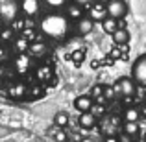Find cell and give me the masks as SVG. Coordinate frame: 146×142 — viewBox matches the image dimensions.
Listing matches in <instances>:
<instances>
[{"label": "cell", "instance_id": "52a82bcc", "mask_svg": "<svg viewBox=\"0 0 146 142\" xmlns=\"http://www.w3.org/2000/svg\"><path fill=\"white\" fill-rule=\"evenodd\" d=\"M89 17L93 18V20H100L102 22L104 18L107 17V11H106V4L102 2H96V4H91V11H89Z\"/></svg>", "mask_w": 146, "mask_h": 142}, {"label": "cell", "instance_id": "9a60e30c", "mask_svg": "<svg viewBox=\"0 0 146 142\" xmlns=\"http://www.w3.org/2000/svg\"><path fill=\"white\" fill-rule=\"evenodd\" d=\"M41 2L48 9H63V7H67L68 0H41Z\"/></svg>", "mask_w": 146, "mask_h": 142}, {"label": "cell", "instance_id": "7a4b0ae2", "mask_svg": "<svg viewBox=\"0 0 146 142\" xmlns=\"http://www.w3.org/2000/svg\"><path fill=\"white\" fill-rule=\"evenodd\" d=\"M19 13H21V7L15 0H0V22L11 24L19 18Z\"/></svg>", "mask_w": 146, "mask_h": 142}, {"label": "cell", "instance_id": "2e32d148", "mask_svg": "<svg viewBox=\"0 0 146 142\" xmlns=\"http://www.w3.org/2000/svg\"><path fill=\"white\" fill-rule=\"evenodd\" d=\"M26 92V85L24 83H15V85L9 87V96L11 98H22Z\"/></svg>", "mask_w": 146, "mask_h": 142}, {"label": "cell", "instance_id": "8992f818", "mask_svg": "<svg viewBox=\"0 0 146 142\" xmlns=\"http://www.w3.org/2000/svg\"><path fill=\"white\" fill-rule=\"evenodd\" d=\"M19 7L21 13H24V17H35L41 11V0H21Z\"/></svg>", "mask_w": 146, "mask_h": 142}, {"label": "cell", "instance_id": "1f68e13d", "mask_svg": "<svg viewBox=\"0 0 146 142\" xmlns=\"http://www.w3.org/2000/svg\"><path fill=\"white\" fill-rule=\"evenodd\" d=\"M141 114H143V116H144V118H146V105H144V107H143V109H141Z\"/></svg>", "mask_w": 146, "mask_h": 142}, {"label": "cell", "instance_id": "6da1fadb", "mask_svg": "<svg viewBox=\"0 0 146 142\" xmlns=\"http://www.w3.org/2000/svg\"><path fill=\"white\" fill-rule=\"evenodd\" d=\"M39 30L48 39H65L70 30V18L63 13H46L39 22Z\"/></svg>", "mask_w": 146, "mask_h": 142}, {"label": "cell", "instance_id": "f546056e", "mask_svg": "<svg viewBox=\"0 0 146 142\" xmlns=\"http://www.w3.org/2000/svg\"><path fill=\"white\" fill-rule=\"evenodd\" d=\"M82 57H83V52H78V53H74V61H82Z\"/></svg>", "mask_w": 146, "mask_h": 142}, {"label": "cell", "instance_id": "836d02e7", "mask_svg": "<svg viewBox=\"0 0 146 142\" xmlns=\"http://www.w3.org/2000/svg\"><path fill=\"white\" fill-rule=\"evenodd\" d=\"M82 142H93V140H91V139H83Z\"/></svg>", "mask_w": 146, "mask_h": 142}, {"label": "cell", "instance_id": "4fadbf2b", "mask_svg": "<svg viewBox=\"0 0 146 142\" xmlns=\"http://www.w3.org/2000/svg\"><path fill=\"white\" fill-rule=\"evenodd\" d=\"M117 28H118V20H117V18H113V17H109V15H107V17L102 20V30H104L106 33H109V35H111V33H113Z\"/></svg>", "mask_w": 146, "mask_h": 142}, {"label": "cell", "instance_id": "83f0119b", "mask_svg": "<svg viewBox=\"0 0 146 142\" xmlns=\"http://www.w3.org/2000/svg\"><path fill=\"white\" fill-rule=\"evenodd\" d=\"M74 4H78V6H82V7H87V6H91L93 2H96V0H72Z\"/></svg>", "mask_w": 146, "mask_h": 142}, {"label": "cell", "instance_id": "d4e9b609", "mask_svg": "<svg viewBox=\"0 0 146 142\" xmlns=\"http://www.w3.org/2000/svg\"><path fill=\"white\" fill-rule=\"evenodd\" d=\"M91 113H93L94 116L104 114V105H102V103H100V105H94V103H93V107H91Z\"/></svg>", "mask_w": 146, "mask_h": 142}, {"label": "cell", "instance_id": "4316f807", "mask_svg": "<svg viewBox=\"0 0 146 142\" xmlns=\"http://www.w3.org/2000/svg\"><path fill=\"white\" fill-rule=\"evenodd\" d=\"M56 140H59V142H65V140H67V135H65V131H63V127H61V129H56Z\"/></svg>", "mask_w": 146, "mask_h": 142}, {"label": "cell", "instance_id": "30bf717a", "mask_svg": "<svg viewBox=\"0 0 146 142\" xmlns=\"http://www.w3.org/2000/svg\"><path fill=\"white\" fill-rule=\"evenodd\" d=\"M111 37H113V41H115V44H128L129 43V32L126 28H117L113 33H111Z\"/></svg>", "mask_w": 146, "mask_h": 142}, {"label": "cell", "instance_id": "d590c367", "mask_svg": "<svg viewBox=\"0 0 146 142\" xmlns=\"http://www.w3.org/2000/svg\"><path fill=\"white\" fill-rule=\"evenodd\" d=\"M144 142H146V133H144Z\"/></svg>", "mask_w": 146, "mask_h": 142}, {"label": "cell", "instance_id": "4dcf8cb0", "mask_svg": "<svg viewBox=\"0 0 146 142\" xmlns=\"http://www.w3.org/2000/svg\"><path fill=\"white\" fill-rule=\"evenodd\" d=\"M106 142H118V140H117V137H115V135H111V137H107V139H106Z\"/></svg>", "mask_w": 146, "mask_h": 142}, {"label": "cell", "instance_id": "e0dca14e", "mask_svg": "<svg viewBox=\"0 0 146 142\" xmlns=\"http://www.w3.org/2000/svg\"><path fill=\"white\" fill-rule=\"evenodd\" d=\"M30 52L33 53V55H44V53L48 52V46L44 43H41V41H37V43H33V44H30Z\"/></svg>", "mask_w": 146, "mask_h": 142}, {"label": "cell", "instance_id": "d6986e66", "mask_svg": "<svg viewBox=\"0 0 146 142\" xmlns=\"http://www.w3.org/2000/svg\"><path fill=\"white\" fill-rule=\"evenodd\" d=\"M124 133H126V137H135L139 133L137 122H124Z\"/></svg>", "mask_w": 146, "mask_h": 142}, {"label": "cell", "instance_id": "ac0fdd59", "mask_svg": "<svg viewBox=\"0 0 146 142\" xmlns=\"http://www.w3.org/2000/svg\"><path fill=\"white\" fill-rule=\"evenodd\" d=\"M67 124H68V114L65 113V111L56 113V116H54V125H56V127H65Z\"/></svg>", "mask_w": 146, "mask_h": 142}, {"label": "cell", "instance_id": "cb8c5ba5", "mask_svg": "<svg viewBox=\"0 0 146 142\" xmlns=\"http://www.w3.org/2000/svg\"><path fill=\"white\" fill-rule=\"evenodd\" d=\"M104 98L106 100H113L115 98V89L113 87H104Z\"/></svg>", "mask_w": 146, "mask_h": 142}, {"label": "cell", "instance_id": "603a6c76", "mask_svg": "<svg viewBox=\"0 0 146 142\" xmlns=\"http://www.w3.org/2000/svg\"><path fill=\"white\" fill-rule=\"evenodd\" d=\"M89 96H91V98H93V100H98L100 96H104V85H94Z\"/></svg>", "mask_w": 146, "mask_h": 142}, {"label": "cell", "instance_id": "ffe728a7", "mask_svg": "<svg viewBox=\"0 0 146 142\" xmlns=\"http://www.w3.org/2000/svg\"><path fill=\"white\" fill-rule=\"evenodd\" d=\"M52 78V68L50 67H41L37 68V79L39 81H46V79Z\"/></svg>", "mask_w": 146, "mask_h": 142}, {"label": "cell", "instance_id": "7c38bea8", "mask_svg": "<svg viewBox=\"0 0 146 142\" xmlns=\"http://www.w3.org/2000/svg\"><path fill=\"white\" fill-rule=\"evenodd\" d=\"M67 17L70 18V20H80V18L83 17V7L78 6V4H67Z\"/></svg>", "mask_w": 146, "mask_h": 142}, {"label": "cell", "instance_id": "ba28073f", "mask_svg": "<svg viewBox=\"0 0 146 142\" xmlns=\"http://www.w3.org/2000/svg\"><path fill=\"white\" fill-rule=\"evenodd\" d=\"M93 103H94V100L91 98V96H87V94H82V96H78V98L74 100V107L80 111V113H85V111H91Z\"/></svg>", "mask_w": 146, "mask_h": 142}, {"label": "cell", "instance_id": "5b68a950", "mask_svg": "<svg viewBox=\"0 0 146 142\" xmlns=\"http://www.w3.org/2000/svg\"><path fill=\"white\" fill-rule=\"evenodd\" d=\"M106 11L109 17L113 18H124L126 13H128V6H126L124 0H109V2L106 4Z\"/></svg>", "mask_w": 146, "mask_h": 142}, {"label": "cell", "instance_id": "3957f363", "mask_svg": "<svg viewBox=\"0 0 146 142\" xmlns=\"http://www.w3.org/2000/svg\"><path fill=\"white\" fill-rule=\"evenodd\" d=\"M115 94L122 96V98H131L137 90V83L133 81V78H118L113 85Z\"/></svg>", "mask_w": 146, "mask_h": 142}, {"label": "cell", "instance_id": "277c9868", "mask_svg": "<svg viewBox=\"0 0 146 142\" xmlns=\"http://www.w3.org/2000/svg\"><path fill=\"white\" fill-rule=\"evenodd\" d=\"M131 78L137 85L146 87V53L141 55L131 67Z\"/></svg>", "mask_w": 146, "mask_h": 142}, {"label": "cell", "instance_id": "484cf974", "mask_svg": "<svg viewBox=\"0 0 146 142\" xmlns=\"http://www.w3.org/2000/svg\"><path fill=\"white\" fill-rule=\"evenodd\" d=\"M0 37H2L4 41H9L11 37H13V28H7V30H4V32L0 33Z\"/></svg>", "mask_w": 146, "mask_h": 142}, {"label": "cell", "instance_id": "e575fe53", "mask_svg": "<svg viewBox=\"0 0 146 142\" xmlns=\"http://www.w3.org/2000/svg\"><path fill=\"white\" fill-rule=\"evenodd\" d=\"M93 142H106V140H93Z\"/></svg>", "mask_w": 146, "mask_h": 142}, {"label": "cell", "instance_id": "d6a6232c", "mask_svg": "<svg viewBox=\"0 0 146 142\" xmlns=\"http://www.w3.org/2000/svg\"><path fill=\"white\" fill-rule=\"evenodd\" d=\"M96 2H102V4H107V2H109V0H96Z\"/></svg>", "mask_w": 146, "mask_h": 142}, {"label": "cell", "instance_id": "9c48e42d", "mask_svg": "<svg viewBox=\"0 0 146 142\" xmlns=\"http://www.w3.org/2000/svg\"><path fill=\"white\" fill-rule=\"evenodd\" d=\"M94 28V20L91 17H82L78 20V24H76V30H78L80 35H87V33H91Z\"/></svg>", "mask_w": 146, "mask_h": 142}, {"label": "cell", "instance_id": "5bb4252c", "mask_svg": "<svg viewBox=\"0 0 146 142\" xmlns=\"http://www.w3.org/2000/svg\"><path fill=\"white\" fill-rule=\"evenodd\" d=\"M141 118V111L137 107H128L124 111V122H139Z\"/></svg>", "mask_w": 146, "mask_h": 142}, {"label": "cell", "instance_id": "7402d4cb", "mask_svg": "<svg viewBox=\"0 0 146 142\" xmlns=\"http://www.w3.org/2000/svg\"><path fill=\"white\" fill-rule=\"evenodd\" d=\"M28 48H30V44H28V39H26V37H19V39L15 41V50H17L19 53H24Z\"/></svg>", "mask_w": 146, "mask_h": 142}, {"label": "cell", "instance_id": "f1b7e54d", "mask_svg": "<svg viewBox=\"0 0 146 142\" xmlns=\"http://www.w3.org/2000/svg\"><path fill=\"white\" fill-rule=\"evenodd\" d=\"M7 59H9V50L0 48V61H7Z\"/></svg>", "mask_w": 146, "mask_h": 142}, {"label": "cell", "instance_id": "44dd1931", "mask_svg": "<svg viewBox=\"0 0 146 142\" xmlns=\"http://www.w3.org/2000/svg\"><path fill=\"white\" fill-rule=\"evenodd\" d=\"M28 65H30V57L24 55V53H21V55L17 57V68H19V72H26V70H28Z\"/></svg>", "mask_w": 146, "mask_h": 142}, {"label": "cell", "instance_id": "8fae6325", "mask_svg": "<svg viewBox=\"0 0 146 142\" xmlns=\"http://www.w3.org/2000/svg\"><path fill=\"white\" fill-rule=\"evenodd\" d=\"M80 125H82L83 129H91L94 124H96V116H94L91 111H85V113H82L80 114Z\"/></svg>", "mask_w": 146, "mask_h": 142}]
</instances>
